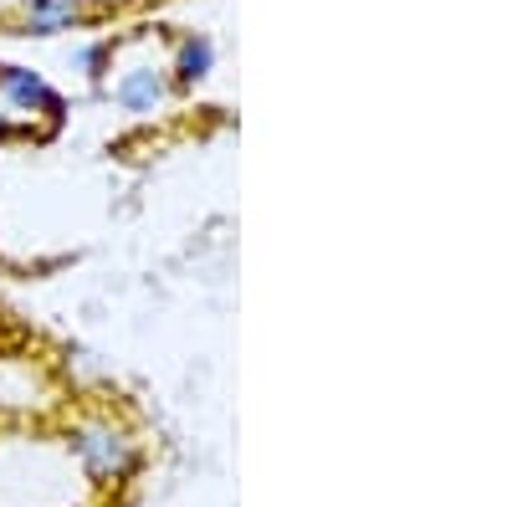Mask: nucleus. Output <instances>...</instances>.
Returning <instances> with one entry per match:
<instances>
[{"mask_svg":"<svg viewBox=\"0 0 512 507\" xmlns=\"http://www.w3.org/2000/svg\"><path fill=\"white\" fill-rule=\"evenodd\" d=\"M210 67V47L205 41H185V57H180V77H200Z\"/></svg>","mask_w":512,"mask_h":507,"instance_id":"obj_1","label":"nucleus"}]
</instances>
